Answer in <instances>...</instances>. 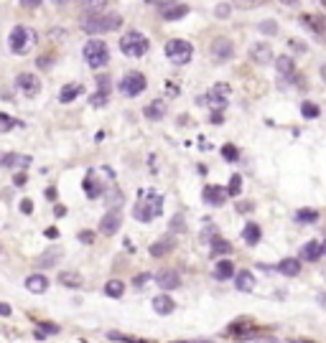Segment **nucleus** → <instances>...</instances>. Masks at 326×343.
Masks as SVG:
<instances>
[{
	"label": "nucleus",
	"mask_w": 326,
	"mask_h": 343,
	"mask_svg": "<svg viewBox=\"0 0 326 343\" xmlns=\"http://www.w3.org/2000/svg\"><path fill=\"white\" fill-rule=\"evenodd\" d=\"M82 92H84V89H82V84H64V87H61V92H59V102L69 104V102H74Z\"/></svg>",
	"instance_id": "24"
},
{
	"label": "nucleus",
	"mask_w": 326,
	"mask_h": 343,
	"mask_svg": "<svg viewBox=\"0 0 326 343\" xmlns=\"http://www.w3.org/2000/svg\"><path fill=\"white\" fill-rule=\"evenodd\" d=\"M41 3H44V0H21V6H23V8H39Z\"/></svg>",
	"instance_id": "50"
},
{
	"label": "nucleus",
	"mask_w": 326,
	"mask_h": 343,
	"mask_svg": "<svg viewBox=\"0 0 326 343\" xmlns=\"http://www.w3.org/2000/svg\"><path fill=\"white\" fill-rule=\"evenodd\" d=\"M155 282L160 285V290H176L181 285V275L176 270H160L155 275Z\"/></svg>",
	"instance_id": "14"
},
{
	"label": "nucleus",
	"mask_w": 326,
	"mask_h": 343,
	"mask_svg": "<svg viewBox=\"0 0 326 343\" xmlns=\"http://www.w3.org/2000/svg\"><path fill=\"white\" fill-rule=\"evenodd\" d=\"M138 199H140V201L133 206V216H135L138 221L148 224V221H153L155 216L163 214V196H160V194L145 188V191L138 194Z\"/></svg>",
	"instance_id": "1"
},
{
	"label": "nucleus",
	"mask_w": 326,
	"mask_h": 343,
	"mask_svg": "<svg viewBox=\"0 0 326 343\" xmlns=\"http://www.w3.org/2000/svg\"><path fill=\"white\" fill-rule=\"evenodd\" d=\"M240 188H242V176H240V173H235V176L230 178V188H227V196H237V194H240Z\"/></svg>",
	"instance_id": "35"
},
{
	"label": "nucleus",
	"mask_w": 326,
	"mask_h": 343,
	"mask_svg": "<svg viewBox=\"0 0 326 343\" xmlns=\"http://www.w3.org/2000/svg\"><path fill=\"white\" fill-rule=\"evenodd\" d=\"M174 308H176V302H174L169 295H155V297H153V310H155L158 315H171Z\"/></svg>",
	"instance_id": "21"
},
{
	"label": "nucleus",
	"mask_w": 326,
	"mask_h": 343,
	"mask_svg": "<svg viewBox=\"0 0 326 343\" xmlns=\"http://www.w3.org/2000/svg\"><path fill=\"white\" fill-rule=\"evenodd\" d=\"M59 282L64 287H82V275L79 272H61L59 275Z\"/></svg>",
	"instance_id": "31"
},
{
	"label": "nucleus",
	"mask_w": 326,
	"mask_h": 343,
	"mask_svg": "<svg viewBox=\"0 0 326 343\" xmlns=\"http://www.w3.org/2000/svg\"><path fill=\"white\" fill-rule=\"evenodd\" d=\"M235 287H237L240 292H252V290H255V277H252V272H250V270L237 272V277H235Z\"/></svg>",
	"instance_id": "22"
},
{
	"label": "nucleus",
	"mask_w": 326,
	"mask_h": 343,
	"mask_svg": "<svg viewBox=\"0 0 326 343\" xmlns=\"http://www.w3.org/2000/svg\"><path fill=\"white\" fill-rule=\"evenodd\" d=\"M230 252H232V244L227 239H219V237L212 239V254L214 257H222V254H230Z\"/></svg>",
	"instance_id": "30"
},
{
	"label": "nucleus",
	"mask_w": 326,
	"mask_h": 343,
	"mask_svg": "<svg viewBox=\"0 0 326 343\" xmlns=\"http://www.w3.org/2000/svg\"><path fill=\"white\" fill-rule=\"evenodd\" d=\"M54 3H59V6H61V3H67V0H54Z\"/></svg>",
	"instance_id": "60"
},
{
	"label": "nucleus",
	"mask_w": 326,
	"mask_h": 343,
	"mask_svg": "<svg viewBox=\"0 0 326 343\" xmlns=\"http://www.w3.org/2000/svg\"><path fill=\"white\" fill-rule=\"evenodd\" d=\"M21 211H23V214H34V204H31V199H23V201H21Z\"/></svg>",
	"instance_id": "48"
},
{
	"label": "nucleus",
	"mask_w": 326,
	"mask_h": 343,
	"mask_svg": "<svg viewBox=\"0 0 326 343\" xmlns=\"http://www.w3.org/2000/svg\"><path fill=\"white\" fill-rule=\"evenodd\" d=\"M82 186H84V194H87L89 199H100V196H105V183H102V181H97V170H89Z\"/></svg>",
	"instance_id": "15"
},
{
	"label": "nucleus",
	"mask_w": 326,
	"mask_h": 343,
	"mask_svg": "<svg viewBox=\"0 0 326 343\" xmlns=\"http://www.w3.org/2000/svg\"><path fill=\"white\" fill-rule=\"evenodd\" d=\"M265 0H232V6L235 8H242V11H250V8H257V6H263Z\"/></svg>",
	"instance_id": "36"
},
{
	"label": "nucleus",
	"mask_w": 326,
	"mask_h": 343,
	"mask_svg": "<svg viewBox=\"0 0 326 343\" xmlns=\"http://www.w3.org/2000/svg\"><path fill=\"white\" fill-rule=\"evenodd\" d=\"M318 302H321V305H326V295H318Z\"/></svg>",
	"instance_id": "59"
},
{
	"label": "nucleus",
	"mask_w": 326,
	"mask_h": 343,
	"mask_svg": "<svg viewBox=\"0 0 326 343\" xmlns=\"http://www.w3.org/2000/svg\"><path fill=\"white\" fill-rule=\"evenodd\" d=\"M212 122H214V125H222V122H224V120H222V112H212Z\"/></svg>",
	"instance_id": "53"
},
{
	"label": "nucleus",
	"mask_w": 326,
	"mask_h": 343,
	"mask_svg": "<svg viewBox=\"0 0 326 343\" xmlns=\"http://www.w3.org/2000/svg\"><path fill=\"white\" fill-rule=\"evenodd\" d=\"M97 89L110 94V77H97Z\"/></svg>",
	"instance_id": "46"
},
{
	"label": "nucleus",
	"mask_w": 326,
	"mask_h": 343,
	"mask_svg": "<svg viewBox=\"0 0 326 343\" xmlns=\"http://www.w3.org/2000/svg\"><path fill=\"white\" fill-rule=\"evenodd\" d=\"M296 221L298 224H313V221H318V211L316 209H301L296 214Z\"/></svg>",
	"instance_id": "32"
},
{
	"label": "nucleus",
	"mask_w": 326,
	"mask_h": 343,
	"mask_svg": "<svg viewBox=\"0 0 326 343\" xmlns=\"http://www.w3.org/2000/svg\"><path fill=\"white\" fill-rule=\"evenodd\" d=\"M39 333L46 335V333H59V325H51V323H39Z\"/></svg>",
	"instance_id": "45"
},
{
	"label": "nucleus",
	"mask_w": 326,
	"mask_h": 343,
	"mask_svg": "<svg viewBox=\"0 0 326 343\" xmlns=\"http://www.w3.org/2000/svg\"><path fill=\"white\" fill-rule=\"evenodd\" d=\"M122 23V18L117 13H107V16H87L82 21V31L89 33V36H100V33H110V31H117Z\"/></svg>",
	"instance_id": "2"
},
{
	"label": "nucleus",
	"mask_w": 326,
	"mask_h": 343,
	"mask_svg": "<svg viewBox=\"0 0 326 343\" xmlns=\"http://www.w3.org/2000/svg\"><path fill=\"white\" fill-rule=\"evenodd\" d=\"M16 125H18V122H16L13 117H8V115H3V112H0V132H11Z\"/></svg>",
	"instance_id": "37"
},
{
	"label": "nucleus",
	"mask_w": 326,
	"mask_h": 343,
	"mask_svg": "<svg viewBox=\"0 0 326 343\" xmlns=\"http://www.w3.org/2000/svg\"><path fill=\"white\" fill-rule=\"evenodd\" d=\"M191 54H194V49H191V44L189 41H169L166 44V56L174 61V64H186V61H191Z\"/></svg>",
	"instance_id": "7"
},
{
	"label": "nucleus",
	"mask_w": 326,
	"mask_h": 343,
	"mask_svg": "<svg viewBox=\"0 0 326 343\" xmlns=\"http://www.w3.org/2000/svg\"><path fill=\"white\" fill-rule=\"evenodd\" d=\"M163 115H166V102L163 99H155V102H150L148 107H145V117L148 120H163Z\"/></svg>",
	"instance_id": "25"
},
{
	"label": "nucleus",
	"mask_w": 326,
	"mask_h": 343,
	"mask_svg": "<svg viewBox=\"0 0 326 343\" xmlns=\"http://www.w3.org/2000/svg\"><path fill=\"white\" fill-rule=\"evenodd\" d=\"M26 181H28V178H26V173H16V178H13V183H16V186H26Z\"/></svg>",
	"instance_id": "51"
},
{
	"label": "nucleus",
	"mask_w": 326,
	"mask_h": 343,
	"mask_svg": "<svg viewBox=\"0 0 326 343\" xmlns=\"http://www.w3.org/2000/svg\"><path fill=\"white\" fill-rule=\"evenodd\" d=\"M11 313H13V310H11V305H8V302H0V315H3V318H8Z\"/></svg>",
	"instance_id": "52"
},
{
	"label": "nucleus",
	"mask_w": 326,
	"mask_h": 343,
	"mask_svg": "<svg viewBox=\"0 0 326 343\" xmlns=\"http://www.w3.org/2000/svg\"><path fill=\"white\" fill-rule=\"evenodd\" d=\"M23 285H26V290H28V292H36V295H41V292H46V290H49V280H46L44 275H28Z\"/></svg>",
	"instance_id": "20"
},
{
	"label": "nucleus",
	"mask_w": 326,
	"mask_h": 343,
	"mask_svg": "<svg viewBox=\"0 0 326 343\" xmlns=\"http://www.w3.org/2000/svg\"><path fill=\"white\" fill-rule=\"evenodd\" d=\"M222 155H224L230 163H237V158H240V153H237L235 145H224V147H222Z\"/></svg>",
	"instance_id": "39"
},
{
	"label": "nucleus",
	"mask_w": 326,
	"mask_h": 343,
	"mask_svg": "<svg viewBox=\"0 0 326 343\" xmlns=\"http://www.w3.org/2000/svg\"><path fill=\"white\" fill-rule=\"evenodd\" d=\"M212 56H214L217 61H230V59L235 56V46H232V41H230V39H224V36L214 39V41H212Z\"/></svg>",
	"instance_id": "11"
},
{
	"label": "nucleus",
	"mask_w": 326,
	"mask_h": 343,
	"mask_svg": "<svg viewBox=\"0 0 326 343\" xmlns=\"http://www.w3.org/2000/svg\"><path fill=\"white\" fill-rule=\"evenodd\" d=\"M145 87H148V82H145V77L140 71H130V74H125L120 79V92L125 97H138V94H143Z\"/></svg>",
	"instance_id": "6"
},
{
	"label": "nucleus",
	"mask_w": 326,
	"mask_h": 343,
	"mask_svg": "<svg viewBox=\"0 0 326 343\" xmlns=\"http://www.w3.org/2000/svg\"><path fill=\"white\" fill-rule=\"evenodd\" d=\"M105 6H107V0H82L84 11H102Z\"/></svg>",
	"instance_id": "38"
},
{
	"label": "nucleus",
	"mask_w": 326,
	"mask_h": 343,
	"mask_svg": "<svg viewBox=\"0 0 326 343\" xmlns=\"http://www.w3.org/2000/svg\"><path fill=\"white\" fill-rule=\"evenodd\" d=\"M227 94H230V87H227V84H217L207 97H199L197 102H199V104H209L214 112H219V109L227 107Z\"/></svg>",
	"instance_id": "8"
},
{
	"label": "nucleus",
	"mask_w": 326,
	"mask_h": 343,
	"mask_svg": "<svg viewBox=\"0 0 326 343\" xmlns=\"http://www.w3.org/2000/svg\"><path fill=\"white\" fill-rule=\"evenodd\" d=\"M46 196L54 201V199H56V188H46Z\"/></svg>",
	"instance_id": "56"
},
{
	"label": "nucleus",
	"mask_w": 326,
	"mask_h": 343,
	"mask_svg": "<svg viewBox=\"0 0 326 343\" xmlns=\"http://www.w3.org/2000/svg\"><path fill=\"white\" fill-rule=\"evenodd\" d=\"M242 239H245L247 244H257V242H260V226H257L255 221H247L245 229H242Z\"/></svg>",
	"instance_id": "28"
},
{
	"label": "nucleus",
	"mask_w": 326,
	"mask_h": 343,
	"mask_svg": "<svg viewBox=\"0 0 326 343\" xmlns=\"http://www.w3.org/2000/svg\"><path fill=\"white\" fill-rule=\"evenodd\" d=\"M181 229H186V224H184V216H181V214H176V216H174V221H171V232H181Z\"/></svg>",
	"instance_id": "44"
},
{
	"label": "nucleus",
	"mask_w": 326,
	"mask_h": 343,
	"mask_svg": "<svg viewBox=\"0 0 326 343\" xmlns=\"http://www.w3.org/2000/svg\"><path fill=\"white\" fill-rule=\"evenodd\" d=\"M36 64H39V69H49V66H51V59H49V56H39Z\"/></svg>",
	"instance_id": "49"
},
{
	"label": "nucleus",
	"mask_w": 326,
	"mask_h": 343,
	"mask_svg": "<svg viewBox=\"0 0 326 343\" xmlns=\"http://www.w3.org/2000/svg\"><path fill=\"white\" fill-rule=\"evenodd\" d=\"M61 254H64V249H61V247L46 249V252H44V254L39 257V262H36V264H39V267H54V264H56V262L61 259Z\"/></svg>",
	"instance_id": "23"
},
{
	"label": "nucleus",
	"mask_w": 326,
	"mask_h": 343,
	"mask_svg": "<svg viewBox=\"0 0 326 343\" xmlns=\"http://www.w3.org/2000/svg\"><path fill=\"white\" fill-rule=\"evenodd\" d=\"M275 69H278V74L280 77H285V79H290V74H293V69H296V64H293V59L290 56H278L275 59Z\"/></svg>",
	"instance_id": "26"
},
{
	"label": "nucleus",
	"mask_w": 326,
	"mask_h": 343,
	"mask_svg": "<svg viewBox=\"0 0 326 343\" xmlns=\"http://www.w3.org/2000/svg\"><path fill=\"white\" fill-rule=\"evenodd\" d=\"M16 84H18V89H21L26 97H36V94L41 92V79H39L36 74H28V71L18 74Z\"/></svg>",
	"instance_id": "9"
},
{
	"label": "nucleus",
	"mask_w": 326,
	"mask_h": 343,
	"mask_svg": "<svg viewBox=\"0 0 326 343\" xmlns=\"http://www.w3.org/2000/svg\"><path fill=\"white\" fill-rule=\"evenodd\" d=\"M150 49V41L140 33V31H127L122 39H120V51L130 59H140L143 54H148Z\"/></svg>",
	"instance_id": "3"
},
{
	"label": "nucleus",
	"mask_w": 326,
	"mask_h": 343,
	"mask_svg": "<svg viewBox=\"0 0 326 343\" xmlns=\"http://www.w3.org/2000/svg\"><path fill=\"white\" fill-rule=\"evenodd\" d=\"M321 79H323V82H326V64H323V66H321Z\"/></svg>",
	"instance_id": "58"
},
{
	"label": "nucleus",
	"mask_w": 326,
	"mask_h": 343,
	"mask_svg": "<svg viewBox=\"0 0 326 343\" xmlns=\"http://www.w3.org/2000/svg\"><path fill=\"white\" fill-rule=\"evenodd\" d=\"M202 199H204L209 206H222V204L227 201V191H224L222 186H204Z\"/></svg>",
	"instance_id": "17"
},
{
	"label": "nucleus",
	"mask_w": 326,
	"mask_h": 343,
	"mask_svg": "<svg viewBox=\"0 0 326 343\" xmlns=\"http://www.w3.org/2000/svg\"><path fill=\"white\" fill-rule=\"evenodd\" d=\"M107 97H110L107 92H100V89H97V92L92 94V104H94V107H105V104H107Z\"/></svg>",
	"instance_id": "40"
},
{
	"label": "nucleus",
	"mask_w": 326,
	"mask_h": 343,
	"mask_svg": "<svg viewBox=\"0 0 326 343\" xmlns=\"http://www.w3.org/2000/svg\"><path fill=\"white\" fill-rule=\"evenodd\" d=\"M120 224H122V214H120L117 209H110V211L102 216V221H100V232H102L105 237H112V234L120 229Z\"/></svg>",
	"instance_id": "12"
},
{
	"label": "nucleus",
	"mask_w": 326,
	"mask_h": 343,
	"mask_svg": "<svg viewBox=\"0 0 326 343\" xmlns=\"http://www.w3.org/2000/svg\"><path fill=\"white\" fill-rule=\"evenodd\" d=\"M237 211H252V204H237Z\"/></svg>",
	"instance_id": "54"
},
{
	"label": "nucleus",
	"mask_w": 326,
	"mask_h": 343,
	"mask_svg": "<svg viewBox=\"0 0 326 343\" xmlns=\"http://www.w3.org/2000/svg\"><path fill=\"white\" fill-rule=\"evenodd\" d=\"M230 13H232V6H230V3H219V6L214 8V16H217V18H227Z\"/></svg>",
	"instance_id": "41"
},
{
	"label": "nucleus",
	"mask_w": 326,
	"mask_h": 343,
	"mask_svg": "<svg viewBox=\"0 0 326 343\" xmlns=\"http://www.w3.org/2000/svg\"><path fill=\"white\" fill-rule=\"evenodd\" d=\"M278 272L285 275V277H296V275L301 272V262H298V259H283V262L278 264Z\"/></svg>",
	"instance_id": "29"
},
{
	"label": "nucleus",
	"mask_w": 326,
	"mask_h": 343,
	"mask_svg": "<svg viewBox=\"0 0 326 343\" xmlns=\"http://www.w3.org/2000/svg\"><path fill=\"white\" fill-rule=\"evenodd\" d=\"M235 275V264L227 262V259H219L217 267H214V280H230Z\"/></svg>",
	"instance_id": "27"
},
{
	"label": "nucleus",
	"mask_w": 326,
	"mask_h": 343,
	"mask_svg": "<svg viewBox=\"0 0 326 343\" xmlns=\"http://www.w3.org/2000/svg\"><path fill=\"white\" fill-rule=\"evenodd\" d=\"M46 237H49V239H56L59 232H56V229H46Z\"/></svg>",
	"instance_id": "55"
},
{
	"label": "nucleus",
	"mask_w": 326,
	"mask_h": 343,
	"mask_svg": "<svg viewBox=\"0 0 326 343\" xmlns=\"http://www.w3.org/2000/svg\"><path fill=\"white\" fill-rule=\"evenodd\" d=\"M323 252H326V244H321V242H306V244L301 247L298 262H316Z\"/></svg>",
	"instance_id": "13"
},
{
	"label": "nucleus",
	"mask_w": 326,
	"mask_h": 343,
	"mask_svg": "<svg viewBox=\"0 0 326 343\" xmlns=\"http://www.w3.org/2000/svg\"><path fill=\"white\" fill-rule=\"evenodd\" d=\"M77 239H79L82 244H92V242H94V232L84 229V232H79V234H77Z\"/></svg>",
	"instance_id": "43"
},
{
	"label": "nucleus",
	"mask_w": 326,
	"mask_h": 343,
	"mask_svg": "<svg viewBox=\"0 0 326 343\" xmlns=\"http://www.w3.org/2000/svg\"><path fill=\"white\" fill-rule=\"evenodd\" d=\"M318 112H321V109H318L316 104H311V102H303V104H301V115H303L306 120H316Z\"/></svg>",
	"instance_id": "34"
},
{
	"label": "nucleus",
	"mask_w": 326,
	"mask_h": 343,
	"mask_svg": "<svg viewBox=\"0 0 326 343\" xmlns=\"http://www.w3.org/2000/svg\"><path fill=\"white\" fill-rule=\"evenodd\" d=\"M250 59L255 61V64H268V61H273V49L263 41V44H255L252 49H250Z\"/></svg>",
	"instance_id": "19"
},
{
	"label": "nucleus",
	"mask_w": 326,
	"mask_h": 343,
	"mask_svg": "<svg viewBox=\"0 0 326 343\" xmlns=\"http://www.w3.org/2000/svg\"><path fill=\"white\" fill-rule=\"evenodd\" d=\"M160 16H163V21H179V18L189 16V6L176 3V0H169V3L160 6Z\"/></svg>",
	"instance_id": "10"
},
{
	"label": "nucleus",
	"mask_w": 326,
	"mask_h": 343,
	"mask_svg": "<svg viewBox=\"0 0 326 343\" xmlns=\"http://www.w3.org/2000/svg\"><path fill=\"white\" fill-rule=\"evenodd\" d=\"M84 59L92 69H102L107 61H110V51H107V44L100 41V39H92L84 44Z\"/></svg>",
	"instance_id": "5"
},
{
	"label": "nucleus",
	"mask_w": 326,
	"mask_h": 343,
	"mask_svg": "<svg viewBox=\"0 0 326 343\" xmlns=\"http://www.w3.org/2000/svg\"><path fill=\"white\" fill-rule=\"evenodd\" d=\"M34 44H36V31L26 28V26H16L8 36V46H11L13 54H26Z\"/></svg>",
	"instance_id": "4"
},
{
	"label": "nucleus",
	"mask_w": 326,
	"mask_h": 343,
	"mask_svg": "<svg viewBox=\"0 0 326 343\" xmlns=\"http://www.w3.org/2000/svg\"><path fill=\"white\" fill-rule=\"evenodd\" d=\"M145 3H155V0H145Z\"/></svg>",
	"instance_id": "61"
},
{
	"label": "nucleus",
	"mask_w": 326,
	"mask_h": 343,
	"mask_svg": "<svg viewBox=\"0 0 326 343\" xmlns=\"http://www.w3.org/2000/svg\"><path fill=\"white\" fill-rule=\"evenodd\" d=\"M283 6H298V0H280Z\"/></svg>",
	"instance_id": "57"
},
{
	"label": "nucleus",
	"mask_w": 326,
	"mask_h": 343,
	"mask_svg": "<svg viewBox=\"0 0 326 343\" xmlns=\"http://www.w3.org/2000/svg\"><path fill=\"white\" fill-rule=\"evenodd\" d=\"M122 292H125V285H122L120 280H110V282L105 285V295H107V297H122Z\"/></svg>",
	"instance_id": "33"
},
{
	"label": "nucleus",
	"mask_w": 326,
	"mask_h": 343,
	"mask_svg": "<svg viewBox=\"0 0 326 343\" xmlns=\"http://www.w3.org/2000/svg\"><path fill=\"white\" fill-rule=\"evenodd\" d=\"M148 280H150V275H148V272H143V275H138V277L133 280V285L140 290V287H145V285H148Z\"/></svg>",
	"instance_id": "47"
},
{
	"label": "nucleus",
	"mask_w": 326,
	"mask_h": 343,
	"mask_svg": "<svg viewBox=\"0 0 326 343\" xmlns=\"http://www.w3.org/2000/svg\"><path fill=\"white\" fill-rule=\"evenodd\" d=\"M28 165H31V155H21V153L0 155V168H28Z\"/></svg>",
	"instance_id": "16"
},
{
	"label": "nucleus",
	"mask_w": 326,
	"mask_h": 343,
	"mask_svg": "<svg viewBox=\"0 0 326 343\" xmlns=\"http://www.w3.org/2000/svg\"><path fill=\"white\" fill-rule=\"evenodd\" d=\"M174 247H176L174 237H171V234H166V237H160L158 242H153V244H150V254H153V257H166Z\"/></svg>",
	"instance_id": "18"
},
{
	"label": "nucleus",
	"mask_w": 326,
	"mask_h": 343,
	"mask_svg": "<svg viewBox=\"0 0 326 343\" xmlns=\"http://www.w3.org/2000/svg\"><path fill=\"white\" fill-rule=\"evenodd\" d=\"M260 31L268 33V36H273V33L278 31V26H275V21H263V23H260Z\"/></svg>",
	"instance_id": "42"
}]
</instances>
